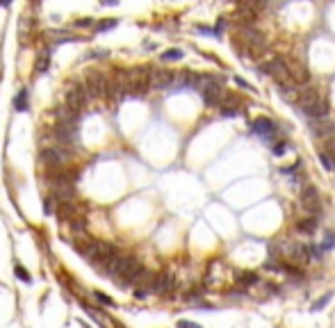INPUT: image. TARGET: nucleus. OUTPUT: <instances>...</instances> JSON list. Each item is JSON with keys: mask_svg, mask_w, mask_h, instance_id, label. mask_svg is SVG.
<instances>
[{"mask_svg": "<svg viewBox=\"0 0 335 328\" xmlns=\"http://www.w3.org/2000/svg\"><path fill=\"white\" fill-rule=\"evenodd\" d=\"M39 157H41V162H44L46 166L60 169L62 164H64V160H67V153H64L60 146H48V148H44L39 153Z\"/></svg>", "mask_w": 335, "mask_h": 328, "instance_id": "obj_9", "label": "nucleus"}, {"mask_svg": "<svg viewBox=\"0 0 335 328\" xmlns=\"http://www.w3.org/2000/svg\"><path fill=\"white\" fill-rule=\"evenodd\" d=\"M55 116H57V123H75V119H78V114L73 110H68L67 105L64 107H57L55 110Z\"/></svg>", "mask_w": 335, "mask_h": 328, "instance_id": "obj_16", "label": "nucleus"}, {"mask_svg": "<svg viewBox=\"0 0 335 328\" xmlns=\"http://www.w3.org/2000/svg\"><path fill=\"white\" fill-rule=\"evenodd\" d=\"M149 78H151V71L144 66L128 71V94H133V96H144V94L151 89Z\"/></svg>", "mask_w": 335, "mask_h": 328, "instance_id": "obj_3", "label": "nucleus"}, {"mask_svg": "<svg viewBox=\"0 0 335 328\" xmlns=\"http://www.w3.org/2000/svg\"><path fill=\"white\" fill-rule=\"evenodd\" d=\"M178 328H201V326H199V324H194V321L180 319V321H178Z\"/></svg>", "mask_w": 335, "mask_h": 328, "instance_id": "obj_32", "label": "nucleus"}, {"mask_svg": "<svg viewBox=\"0 0 335 328\" xmlns=\"http://www.w3.org/2000/svg\"><path fill=\"white\" fill-rule=\"evenodd\" d=\"M239 283H244V285H255V283H258V274H253V271H249V274H242V276H239Z\"/></svg>", "mask_w": 335, "mask_h": 328, "instance_id": "obj_27", "label": "nucleus"}, {"mask_svg": "<svg viewBox=\"0 0 335 328\" xmlns=\"http://www.w3.org/2000/svg\"><path fill=\"white\" fill-rule=\"evenodd\" d=\"M242 34H244L246 44H249V48H251L253 52H262V50H265V46H267V41H265V37H262L260 32L242 30Z\"/></svg>", "mask_w": 335, "mask_h": 328, "instance_id": "obj_14", "label": "nucleus"}, {"mask_svg": "<svg viewBox=\"0 0 335 328\" xmlns=\"http://www.w3.org/2000/svg\"><path fill=\"white\" fill-rule=\"evenodd\" d=\"M14 274H16V278H18V280H23V283H32L30 274H28V271H25V269L21 267V264H18V267L14 269Z\"/></svg>", "mask_w": 335, "mask_h": 328, "instance_id": "obj_28", "label": "nucleus"}, {"mask_svg": "<svg viewBox=\"0 0 335 328\" xmlns=\"http://www.w3.org/2000/svg\"><path fill=\"white\" fill-rule=\"evenodd\" d=\"M44 212H46V214H50V212H52V198H46V203H44Z\"/></svg>", "mask_w": 335, "mask_h": 328, "instance_id": "obj_35", "label": "nucleus"}, {"mask_svg": "<svg viewBox=\"0 0 335 328\" xmlns=\"http://www.w3.org/2000/svg\"><path fill=\"white\" fill-rule=\"evenodd\" d=\"M173 80H176V71H164V68H155L151 71V89H169L173 87Z\"/></svg>", "mask_w": 335, "mask_h": 328, "instance_id": "obj_7", "label": "nucleus"}, {"mask_svg": "<svg viewBox=\"0 0 335 328\" xmlns=\"http://www.w3.org/2000/svg\"><path fill=\"white\" fill-rule=\"evenodd\" d=\"M162 60H164V62H176V60H183V50H178V48H169V50H164Z\"/></svg>", "mask_w": 335, "mask_h": 328, "instance_id": "obj_23", "label": "nucleus"}, {"mask_svg": "<svg viewBox=\"0 0 335 328\" xmlns=\"http://www.w3.org/2000/svg\"><path fill=\"white\" fill-rule=\"evenodd\" d=\"M333 246H335V235H326V242H324L319 248H321V253H324V251H328V248H333Z\"/></svg>", "mask_w": 335, "mask_h": 328, "instance_id": "obj_29", "label": "nucleus"}, {"mask_svg": "<svg viewBox=\"0 0 335 328\" xmlns=\"http://www.w3.org/2000/svg\"><path fill=\"white\" fill-rule=\"evenodd\" d=\"M75 246H78V251H80L87 260L96 262V264H103V262L114 253V246H112L110 242H103V239H87L84 244L78 242Z\"/></svg>", "mask_w": 335, "mask_h": 328, "instance_id": "obj_2", "label": "nucleus"}, {"mask_svg": "<svg viewBox=\"0 0 335 328\" xmlns=\"http://www.w3.org/2000/svg\"><path fill=\"white\" fill-rule=\"evenodd\" d=\"M331 298H333V294H331V292H326L324 296H321V298H317V301H315V303H313V308H310V312H319V310H321V308H324V306H326V303H328V301H331Z\"/></svg>", "mask_w": 335, "mask_h": 328, "instance_id": "obj_22", "label": "nucleus"}, {"mask_svg": "<svg viewBox=\"0 0 335 328\" xmlns=\"http://www.w3.org/2000/svg\"><path fill=\"white\" fill-rule=\"evenodd\" d=\"M71 230L78 232V235H82V232L87 230V221H84L82 216H73V221H71Z\"/></svg>", "mask_w": 335, "mask_h": 328, "instance_id": "obj_21", "label": "nucleus"}, {"mask_svg": "<svg viewBox=\"0 0 335 328\" xmlns=\"http://www.w3.org/2000/svg\"><path fill=\"white\" fill-rule=\"evenodd\" d=\"M301 208H303V212H308V214H317L321 208V198H319V192H317V187L313 185H305L303 189H301Z\"/></svg>", "mask_w": 335, "mask_h": 328, "instance_id": "obj_4", "label": "nucleus"}, {"mask_svg": "<svg viewBox=\"0 0 335 328\" xmlns=\"http://www.w3.org/2000/svg\"><path fill=\"white\" fill-rule=\"evenodd\" d=\"M105 87H107V80L100 71H94V73L87 75V82H84V91H87V98H98L105 94Z\"/></svg>", "mask_w": 335, "mask_h": 328, "instance_id": "obj_6", "label": "nucleus"}, {"mask_svg": "<svg viewBox=\"0 0 335 328\" xmlns=\"http://www.w3.org/2000/svg\"><path fill=\"white\" fill-rule=\"evenodd\" d=\"M297 228L301 232H305V235H313V232L317 230V219H315V216H310V219H301Z\"/></svg>", "mask_w": 335, "mask_h": 328, "instance_id": "obj_18", "label": "nucleus"}, {"mask_svg": "<svg viewBox=\"0 0 335 328\" xmlns=\"http://www.w3.org/2000/svg\"><path fill=\"white\" fill-rule=\"evenodd\" d=\"M326 155H333L335 157V137H328V142H326V150H324Z\"/></svg>", "mask_w": 335, "mask_h": 328, "instance_id": "obj_30", "label": "nucleus"}, {"mask_svg": "<svg viewBox=\"0 0 335 328\" xmlns=\"http://www.w3.org/2000/svg\"><path fill=\"white\" fill-rule=\"evenodd\" d=\"M55 134H57V139L62 144L71 146V144L78 142V126L75 123H57L55 126Z\"/></svg>", "mask_w": 335, "mask_h": 328, "instance_id": "obj_10", "label": "nucleus"}, {"mask_svg": "<svg viewBox=\"0 0 335 328\" xmlns=\"http://www.w3.org/2000/svg\"><path fill=\"white\" fill-rule=\"evenodd\" d=\"M84 103H87V91H84V87H82V84H78V82H75L73 87L67 91V107H68V110H73V112L78 114L82 107H84Z\"/></svg>", "mask_w": 335, "mask_h": 328, "instance_id": "obj_8", "label": "nucleus"}, {"mask_svg": "<svg viewBox=\"0 0 335 328\" xmlns=\"http://www.w3.org/2000/svg\"><path fill=\"white\" fill-rule=\"evenodd\" d=\"M48 64H50V50H41L37 55V62H34V71L37 73H46L48 71Z\"/></svg>", "mask_w": 335, "mask_h": 328, "instance_id": "obj_17", "label": "nucleus"}, {"mask_svg": "<svg viewBox=\"0 0 335 328\" xmlns=\"http://www.w3.org/2000/svg\"><path fill=\"white\" fill-rule=\"evenodd\" d=\"M117 23H119L117 18H107V21L96 23V25H94V30H96V32H105V30H110V28H114Z\"/></svg>", "mask_w": 335, "mask_h": 328, "instance_id": "obj_24", "label": "nucleus"}, {"mask_svg": "<svg viewBox=\"0 0 335 328\" xmlns=\"http://www.w3.org/2000/svg\"><path fill=\"white\" fill-rule=\"evenodd\" d=\"M292 260L305 262V260H308V248H305V246H301V244L292 246Z\"/></svg>", "mask_w": 335, "mask_h": 328, "instance_id": "obj_20", "label": "nucleus"}, {"mask_svg": "<svg viewBox=\"0 0 335 328\" xmlns=\"http://www.w3.org/2000/svg\"><path fill=\"white\" fill-rule=\"evenodd\" d=\"M146 294L149 292L144 290V287H134V298H146Z\"/></svg>", "mask_w": 335, "mask_h": 328, "instance_id": "obj_34", "label": "nucleus"}, {"mask_svg": "<svg viewBox=\"0 0 335 328\" xmlns=\"http://www.w3.org/2000/svg\"><path fill=\"white\" fill-rule=\"evenodd\" d=\"M105 91H107V96H112V98H123L126 96L128 94V71H117L114 78L107 82Z\"/></svg>", "mask_w": 335, "mask_h": 328, "instance_id": "obj_5", "label": "nucleus"}, {"mask_svg": "<svg viewBox=\"0 0 335 328\" xmlns=\"http://www.w3.org/2000/svg\"><path fill=\"white\" fill-rule=\"evenodd\" d=\"M299 107H301V112H303L305 116H310V119H321V116L328 114V103L319 96L317 89L301 91V94H299Z\"/></svg>", "mask_w": 335, "mask_h": 328, "instance_id": "obj_1", "label": "nucleus"}, {"mask_svg": "<svg viewBox=\"0 0 335 328\" xmlns=\"http://www.w3.org/2000/svg\"><path fill=\"white\" fill-rule=\"evenodd\" d=\"M0 5H5V7H9V5H12V0H0Z\"/></svg>", "mask_w": 335, "mask_h": 328, "instance_id": "obj_37", "label": "nucleus"}, {"mask_svg": "<svg viewBox=\"0 0 335 328\" xmlns=\"http://www.w3.org/2000/svg\"><path fill=\"white\" fill-rule=\"evenodd\" d=\"M94 296L98 298V301H100V303H103V306H110V308H117V303H114V298L112 296H107V294H103V292H94Z\"/></svg>", "mask_w": 335, "mask_h": 328, "instance_id": "obj_25", "label": "nucleus"}, {"mask_svg": "<svg viewBox=\"0 0 335 328\" xmlns=\"http://www.w3.org/2000/svg\"><path fill=\"white\" fill-rule=\"evenodd\" d=\"M100 5L110 7V5H119V0H100Z\"/></svg>", "mask_w": 335, "mask_h": 328, "instance_id": "obj_36", "label": "nucleus"}, {"mask_svg": "<svg viewBox=\"0 0 335 328\" xmlns=\"http://www.w3.org/2000/svg\"><path fill=\"white\" fill-rule=\"evenodd\" d=\"M310 128H313L315 137H326V139L333 134V130H335V126L326 119V116H321V119H313V121H310Z\"/></svg>", "mask_w": 335, "mask_h": 328, "instance_id": "obj_13", "label": "nucleus"}, {"mask_svg": "<svg viewBox=\"0 0 335 328\" xmlns=\"http://www.w3.org/2000/svg\"><path fill=\"white\" fill-rule=\"evenodd\" d=\"M251 132L258 134V137H262V139H267V137H274L276 134V126H274V121H269L267 116H260V119L253 121Z\"/></svg>", "mask_w": 335, "mask_h": 328, "instance_id": "obj_12", "label": "nucleus"}, {"mask_svg": "<svg viewBox=\"0 0 335 328\" xmlns=\"http://www.w3.org/2000/svg\"><path fill=\"white\" fill-rule=\"evenodd\" d=\"M75 25L78 28H89V25H94V18H80V21H75Z\"/></svg>", "mask_w": 335, "mask_h": 328, "instance_id": "obj_33", "label": "nucleus"}, {"mask_svg": "<svg viewBox=\"0 0 335 328\" xmlns=\"http://www.w3.org/2000/svg\"><path fill=\"white\" fill-rule=\"evenodd\" d=\"M285 150H287V146H285L283 142H281V144H276V146H274V155H276V157H281V155L285 153Z\"/></svg>", "mask_w": 335, "mask_h": 328, "instance_id": "obj_31", "label": "nucleus"}, {"mask_svg": "<svg viewBox=\"0 0 335 328\" xmlns=\"http://www.w3.org/2000/svg\"><path fill=\"white\" fill-rule=\"evenodd\" d=\"M57 203V208H55V216L60 219V221H67V219H73V203H60V201H55Z\"/></svg>", "mask_w": 335, "mask_h": 328, "instance_id": "obj_15", "label": "nucleus"}, {"mask_svg": "<svg viewBox=\"0 0 335 328\" xmlns=\"http://www.w3.org/2000/svg\"><path fill=\"white\" fill-rule=\"evenodd\" d=\"M14 107H16V112H25V110H28V91L25 89H21L18 94H16Z\"/></svg>", "mask_w": 335, "mask_h": 328, "instance_id": "obj_19", "label": "nucleus"}, {"mask_svg": "<svg viewBox=\"0 0 335 328\" xmlns=\"http://www.w3.org/2000/svg\"><path fill=\"white\" fill-rule=\"evenodd\" d=\"M173 285V276L169 271H160L153 276V283H151V292L153 294H164V292H169Z\"/></svg>", "mask_w": 335, "mask_h": 328, "instance_id": "obj_11", "label": "nucleus"}, {"mask_svg": "<svg viewBox=\"0 0 335 328\" xmlns=\"http://www.w3.org/2000/svg\"><path fill=\"white\" fill-rule=\"evenodd\" d=\"M319 162L324 164V169H328V171H333L335 169V160L331 155H326V153H319Z\"/></svg>", "mask_w": 335, "mask_h": 328, "instance_id": "obj_26", "label": "nucleus"}]
</instances>
